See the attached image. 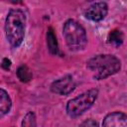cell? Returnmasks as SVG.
<instances>
[{
	"label": "cell",
	"mask_w": 127,
	"mask_h": 127,
	"mask_svg": "<svg viewBox=\"0 0 127 127\" xmlns=\"http://www.w3.org/2000/svg\"><path fill=\"white\" fill-rule=\"evenodd\" d=\"M66 45L72 51L83 50L87 44V37L84 28L74 20H67L63 29Z\"/></svg>",
	"instance_id": "3"
},
{
	"label": "cell",
	"mask_w": 127,
	"mask_h": 127,
	"mask_svg": "<svg viewBox=\"0 0 127 127\" xmlns=\"http://www.w3.org/2000/svg\"><path fill=\"white\" fill-rule=\"evenodd\" d=\"M78 127H98V124L93 119H87V120L83 121Z\"/></svg>",
	"instance_id": "13"
},
{
	"label": "cell",
	"mask_w": 127,
	"mask_h": 127,
	"mask_svg": "<svg viewBox=\"0 0 127 127\" xmlns=\"http://www.w3.org/2000/svg\"><path fill=\"white\" fill-rule=\"evenodd\" d=\"M26 17L23 11L12 9L6 18L5 32L10 45L14 48L21 45L25 35Z\"/></svg>",
	"instance_id": "1"
},
{
	"label": "cell",
	"mask_w": 127,
	"mask_h": 127,
	"mask_svg": "<svg viewBox=\"0 0 127 127\" xmlns=\"http://www.w3.org/2000/svg\"><path fill=\"white\" fill-rule=\"evenodd\" d=\"M87 67L95 72V79H103L119 71L120 61L112 55H98L87 62Z\"/></svg>",
	"instance_id": "2"
},
{
	"label": "cell",
	"mask_w": 127,
	"mask_h": 127,
	"mask_svg": "<svg viewBox=\"0 0 127 127\" xmlns=\"http://www.w3.org/2000/svg\"><path fill=\"white\" fill-rule=\"evenodd\" d=\"M103 127H127V114L122 112L109 113L103 120Z\"/></svg>",
	"instance_id": "7"
},
{
	"label": "cell",
	"mask_w": 127,
	"mask_h": 127,
	"mask_svg": "<svg viewBox=\"0 0 127 127\" xmlns=\"http://www.w3.org/2000/svg\"><path fill=\"white\" fill-rule=\"evenodd\" d=\"M75 87L73 78L71 75H65L56 81H54L51 85V89L53 92L61 94V95H66L70 93Z\"/></svg>",
	"instance_id": "5"
},
{
	"label": "cell",
	"mask_w": 127,
	"mask_h": 127,
	"mask_svg": "<svg viewBox=\"0 0 127 127\" xmlns=\"http://www.w3.org/2000/svg\"><path fill=\"white\" fill-rule=\"evenodd\" d=\"M107 4L105 2H96L90 5L84 12V16L91 21H101L107 14Z\"/></svg>",
	"instance_id": "6"
},
{
	"label": "cell",
	"mask_w": 127,
	"mask_h": 127,
	"mask_svg": "<svg viewBox=\"0 0 127 127\" xmlns=\"http://www.w3.org/2000/svg\"><path fill=\"white\" fill-rule=\"evenodd\" d=\"M22 127H36V116L33 112H28L22 121Z\"/></svg>",
	"instance_id": "12"
},
{
	"label": "cell",
	"mask_w": 127,
	"mask_h": 127,
	"mask_svg": "<svg viewBox=\"0 0 127 127\" xmlns=\"http://www.w3.org/2000/svg\"><path fill=\"white\" fill-rule=\"evenodd\" d=\"M98 94L97 89L87 90L75 98L68 101L66 105V112L70 117H76L85 112L88 108L91 107L93 102L95 101Z\"/></svg>",
	"instance_id": "4"
},
{
	"label": "cell",
	"mask_w": 127,
	"mask_h": 127,
	"mask_svg": "<svg viewBox=\"0 0 127 127\" xmlns=\"http://www.w3.org/2000/svg\"><path fill=\"white\" fill-rule=\"evenodd\" d=\"M11 108V99L4 89L0 90V114L3 116Z\"/></svg>",
	"instance_id": "9"
},
{
	"label": "cell",
	"mask_w": 127,
	"mask_h": 127,
	"mask_svg": "<svg viewBox=\"0 0 127 127\" xmlns=\"http://www.w3.org/2000/svg\"><path fill=\"white\" fill-rule=\"evenodd\" d=\"M17 76L19 77V79L21 81L27 82L31 79L32 77V72L31 70L26 66V65H21L18 69H17Z\"/></svg>",
	"instance_id": "11"
},
{
	"label": "cell",
	"mask_w": 127,
	"mask_h": 127,
	"mask_svg": "<svg viewBox=\"0 0 127 127\" xmlns=\"http://www.w3.org/2000/svg\"><path fill=\"white\" fill-rule=\"evenodd\" d=\"M47 44H48V48H49V51L51 52V54L57 55L59 52L58 42H57V38L54 33V30L52 28H49L48 32H47Z\"/></svg>",
	"instance_id": "8"
},
{
	"label": "cell",
	"mask_w": 127,
	"mask_h": 127,
	"mask_svg": "<svg viewBox=\"0 0 127 127\" xmlns=\"http://www.w3.org/2000/svg\"><path fill=\"white\" fill-rule=\"evenodd\" d=\"M108 43L118 47L123 43V34L119 30H113L108 35Z\"/></svg>",
	"instance_id": "10"
},
{
	"label": "cell",
	"mask_w": 127,
	"mask_h": 127,
	"mask_svg": "<svg viewBox=\"0 0 127 127\" xmlns=\"http://www.w3.org/2000/svg\"><path fill=\"white\" fill-rule=\"evenodd\" d=\"M10 66H11V61L9 59H4L2 62V67L5 69H8L10 68Z\"/></svg>",
	"instance_id": "14"
}]
</instances>
